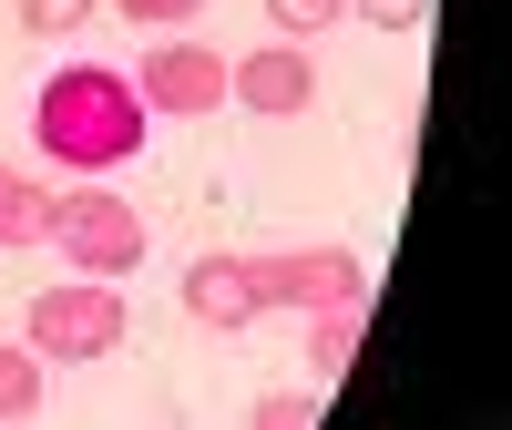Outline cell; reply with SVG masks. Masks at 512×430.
Masks as SVG:
<instances>
[{
	"label": "cell",
	"mask_w": 512,
	"mask_h": 430,
	"mask_svg": "<svg viewBox=\"0 0 512 430\" xmlns=\"http://www.w3.org/2000/svg\"><path fill=\"white\" fill-rule=\"evenodd\" d=\"M144 123H154V113H144V93H134V72H113V62H62V72L31 93V144H41V164H72V185L134 164Z\"/></svg>",
	"instance_id": "6da1fadb"
},
{
	"label": "cell",
	"mask_w": 512,
	"mask_h": 430,
	"mask_svg": "<svg viewBox=\"0 0 512 430\" xmlns=\"http://www.w3.org/2000/svg\"><path fill=\"white\" fill-rule=\"evenodd\" d=\"M41 246H62V256H72V277H113V287L154 256L144 215L123 205L103 175H82V185H62V195H52V215H41Z\"/></svg>",
	"instance_id": "7a4b0ae2"
},
{
	"label": "cell",
	"mask_w": 512,
	"mask_h": 430,
	"mask_svg": "<svg viewBox=\"0 0 512 430\" xmlns=\"http://www.w3.org/2000/svg\"><path fill=\"white\" fill-rule=\"evenodd\" d=\"M123 287L113 277H72V287H41L31 308H21V349L41 359V369H93V359H113L123 349Z\"/></svg>",
	"instance_id": "3957f363"
},
{
	"label": "cell",
	"mask_w": 512,
	"mask_h": 430,
	"mask_svg": "<svg viewBox=\"0 0 512 430\" xmlns=\"http://www.w3.org/2000/svg\"><path fill=\"white\" fill-rule=\"evenodd\" d=\"M246 287H256V308H297V318L369 308V267L349 246H267V256H246Z\"/></svg>",
	"instance_id": "277c9868"
},
{
	"label": "cell",
	"mask_w": 512,
	"mask_h": 430,
	"mask_svg": "<svg viewBox=\"0 0 512 430\" xmlns=\"http://www.w3.org/2000/svg\"><path fill=\"white\" fill-rule=\"evenodd\" d=\"M144 113L164 123H195V113H226V52H205V41H154L144 72H134Z\"/></svg>",
	"instance_id": "5b68a950"
},
{
	"label": "cell",
	"mask_w": 512,
	"mask_h": 430,
	"mask_svg": "<svg viewBox=\"0 0 512 430\" xmlns=\"http://www.w3.org/2000/svg\"><path fill=\"white\" fill-rule=\"evenodd\" d=\"M226 103H236V113H267V123H297V113L318 103V52H308V41L236 52V62H226Z\"/></svg>",
	"instance_id": "8992f818"
},
{
	"label": "cell",
	"mask_w": 512,
	"mask_h": 430,
	"mask_svg": "<svg viewBox=\"0 0 512 430\" xmlns=\"http://www.w3.org/2000/svg\"><path fill=\"white\" fill-rule=\"evenodd\" d=\"M185 318L216 328V338H236V328L267 318V308H256V287H246V256H195V267H185Z\"/></svg>",
	"instance_id": "52a82bcc"
},
{
	"label": "cell",
	"mask_w": 512,
	"mask_h": 430,
	"mask_svg": "<svg viewBox=\"0 0 512 430\" xmlns=\"http://www.w3.org/2000/svg\"><path fill=\"white\" fill-rule=\"evenodd\" d=\"M349 359H359V308L308 318V379H318V390H338V379H349Z\"/></svg>",
	"instance_id": "ba28073f"
},
{
	"label": "cell",
	"mask_w": 512,
	"mask_h": 430,
	"mask_svg": "<svg viewBox=\"0 0 512 430\" xmlns=\"http://www.w3.org/2000/svg\"><path fill=\"white\" fill-rule=\"evenodd\" d=\"M41 215H52V195L21 164H0V246H41Z\"/></svg>",
	"instance_id": "9c48e42d"
},
{
	"label": "cell",
	"mask_w": 512,
	"mask_h": 430,
	"mask_svg": "<svg viewBox=\"0 0 512 430\" xmlns=\"http://www.w3.org/2000/svg\"><path fill=\"white\" fill-rule=\"evenodd\" d=\"M11 420H41V359L21 349V338H0V430Z\"/></svg>",
	"instance_id": "30bf717a"
},
{
	"label": "cell",
	"mask_w": 512,
	"mask_h": 430,
	"mask_svg": "<svg viewBox=\"0 0 512 430\" xmlns=\"http://www.w3.org/2000/svg\"><path fill=\"white\" fill-rule=\"evenodd\" d=\"M267 21H277V41H318L349 21V0H267Z\"/></svg>",
	"instance_id": "8fae6325"
},
{
	"label": "cell",
	"mask_w": 512,
	"mask_h": 430,
	"mask_svg": "<svg viewBox=\"0 0 512 430\" xmlns=\"http://www.w3.org/2000/svg\"><path fill=\"white\" fill-rule=\"evenodd\" d=\"M318 400L328 390H267V400L246 410V430H318Z\"/></svg>",
	"instance_id": "7c38bea8"
},
{
	"label": "cell",
	"mask_w": 512,
	"mask_h": 430,
	"mask_svg": "<svg viewBox=\"0 0 512 430\" xmlns=\"http://www.w3.org/2000/svg\"><path fill=\"white\" fill-rule=\"evenodd\" d=\"M93 11H103V0H21V31H31V41H62V31L93 21Z\"/></svg>",
	"instance_id": "4fadbf2b"
},
{
	"label": "cell",
	"mask_w": 512,
	"mask_h": 430,
	"mask_svg": "<svg viewBox=\"0 0 512 430\" xmlns=\"http://www.w3.org/2000/svg\"><path fill=\"white\" fill-rule=\"evenodd\" d=\"M103 11H123V21H134V31L154 41V31H185V21L205 11V0H103Z\"/></svg>",
	"instance_id": "5bb4252c"
},
{
	"label": "cell",
	"mask_w": 512,
	"mask_h": 430,
	"mask_svg": "<svg viewBox=\"0 0 512 430\" xmlns=\"http://www.w3.org/2000/svg\"><path fill=\"white\" fill-rule=\"evenodd\" d=\"M349 11H359L369 31H420V21H431V0H349Z\"/></svg>",
	"instance_id": "9a60e30c"
}]
</instances>
